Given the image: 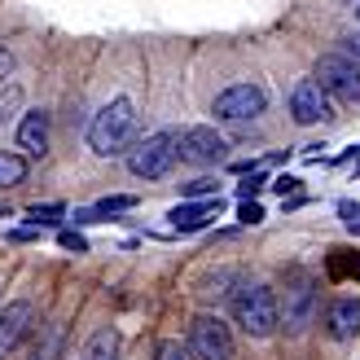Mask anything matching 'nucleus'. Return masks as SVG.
Masks as SVG:
<instances>
[{
	"mask_svg": "<svg viewBox=\"0 0 360 360\" xmlns=\"http://www.w3.org/2000/svg\"><path fill=\"white\" fill-rule=\"evenodd\" d=\"M132 136H136V105L128 97H115L110 105H101V110L93 115V123H88V150H93L97 158L128 154Z\"/></svg>",
	"mask_w": 360,
	"mask_h": 360,
	"instance_id": "1",
	"label": "nucleus"
},
{
	"mask_svg": "<svg viewBox=\"0 0 360 360\" xmlns=\"http://www.w3.org/2000/svg\"><path fill=\"white\" fill-rule=\"evenodd\" d=\"M233 321L250 334V338H268L281 326V308L273 285H238L233 290Z\"/></svg>",
	"mask_w": 360,
	"mask_h": 360,
	"instance_id": "2",
	"label": "nucleus"
},
{
	"mask_svg": "<svg viewBox=\"0 0 360 360\" xmlns=\"http://www.w3.org/2000/svg\"><path fill=\"white\" fill-rule=\"evenodd\" d=\"M176 158H180V136L176 132H154L146 141H136V146H128V172L141 176V180H158V176L172 172Z\"/></svg>",
	"mask_w": 360,
	"mask_h": 360,
	"instance_id": "3",
	"label": "nucleus"
},
{
	"mask_svg": "<svg viewBox=\"0 0 360 360\" xmlns=\"http://www.w3.org/2000/svg\"><path fill=\"white\" fill-rule=\"evenodd\" d=\"M277 308H281L285 334H303L312 326V316H316V281L308 273H295L285 281V295L277 299Z\"/></svg>",
	"mask_w": 360,
	"mask_h": 360,
	"instance_id": "4",
	"label": "nucleus"
},
{
	"mask_svg": "<svg viewBox=\"0 0 360 360\" xmlns=\"http://www.w3.org/2000/svg\"><path fill=\"white\" fill-rule=\"evenodd\" d=\"M185 347L193 360H233V334L220 316H193L189 321V338H185Z\"/></svg>",
	"mask_w": 360,
	"mask_h": 360,
	"instance_id": "5",
	"label": "nucleus"
},
{
	"mask_svg": "<svg viewBox=\"0 0 360 360\" xmlns=\"http://www.w3.org/2000/svg\"><path fill=\"white\" fill-rule=\"evenodd\" d=\"M264 105H268V93L259 84H233V88H224V93L215 97L211 115L220 123H255L264 115Z\"/></svg>",
	"mask_w": 360,
	"mask_h": 360,
	"instance_id": "6",
	"label": "nucleus"
},
{
	"mask_svg": "<svg viewBox=\"0 0 360 360\" xmlns=\"http://www.w3.org/2000/svg\"><path fill=\"white\" fill-rule=\"evenodd\" d=\"M316 79L338 101H360V62L352 53H326L316 62Z\"/></svg>",
	"mask_w": 360,
	"mask_h": 360,
	"instance_id": "7",
	"label": "nucleus"
},
{
	"mask_svg": "<svg viewBox=\"0 0 360 360\" xmlns=\"http://www.w3.org/2000/svg\"><path fill=\"white\" fill-rule=\"evenodd\" d=\"M180 158H185L189 167H220L229 158V141L215 128H189L180 136Z\"/></svg>",
	"mask_w": 360,
	"mask_h": 360,
	"instance_id": "8",
	"label": "nucleus"
},
{
	"mask_svg": "<svg viewBox=\"0 0 360 360\" xmlns=\"http://www.w3.org/2000/svg\"><path fill=\"white\" fill-rule=\"evenodd\" d=\"M290 115H295V123H303V128H312V123H321V119L334 115L330 93L321 88L316 75H312V79H299V84L290 88Z\"/></svg>",
	"mask_w": 360,
	"mask_h": 360,
	"instance_id": "9",
	"label": "nucleus"
},
{
	"mask_svg": "<svg viewBox=\"0 0 360 360\" xmlns=\"http://www.w3.org/2000/svg\"><path fill=\"white\" fill-rule=\"evenodd\" d=\"M31 326H35V303L31 299H13V303L0 308V360L31 334Z\"/></svg>",
	"mask_w": 360,
	"mask_h": 360,
	"instance_id": "10",
	"label": "nucleus"
},
{
	"mask_svg": "<svg viewBox=\"0 0 360 360\" xmlns=\"http://www.w3.org/2000/svg\"><path fill=\"white\" fill-rule=\"evenodd\" d=\"M326 330H330V338H338V343H347V338L360 334V299H356V295H343V299L330 303Z\"/></svg>",
	"mask_w": 360,
	"mask_h": 360,
	"instance_id": "11",
	"label": "nucleus"
},
{
	"mask_svg": "<svg viewBox=\"0 0 360 360\" xmlns=\"http://www.w3.org/2000/svg\"><path fill=\"white\" fill-rule=\"evenodd\" d=\"M215 215H220V193H215V198H185L180 207H172L167 220L180 233H193V229H202L207 220H215Z\"/></svg>",
	"mask_w": 360,
	"mask_h": 360,
	"instance_id": "12",
	"label": "nucleus"
},
{
	"mask_svg": "<svg viewBox=\"0 0 360 360\" xmlns=\"http://www.w3.org/2000/svg\"><path fill=\"white\" fill-rule=\"evenodd\" d=\"M18 150L27 158H44L49 154V110H27L18 123Z\"/></svg>",
	"mask_w": 360,
	"mask_h": 360,
	"instance_id": "13",
	"label": "nucleus"
},
{
	"mask_svg": "<svg viewBox=\"0 0 360 360\" xmlns=\"http://www.w3.org/2000/svg\"><path fill=\"white\" fill-rule=\"evenodd\" d=\"M27 180V154H0V189H13Z\"/></svg>",
	"mask_w": 360,
	"mask_h": 360,
	"instance_id": "14",
	"label": "nucleus"
},
{
	"mask_svg": "<svg viewBox=\"0 0 360 360\" xmlns=\"http://www.w3.org/2000/svg\"><path fill=\"white\" fill-rule=\"evenodd\" d=\"M115 347H119L115 330H97L93 338H88V347H84L79 360H115Z\"/></svg>",
	"mask_w": 360,
	"mask_h": 360,
	"instance_id": "15",
	"label": "nucleus"
},
{
	"mask_svg": "<svg viewBox=\"0 0 360 360\" xmlns=\"http://www.w3.org/2000/svg\"><path fill=\"white\" fill-rule=\"evenodd\" d=\"M136 207V198H128V193H123V198H105V202H97L93 211H79L75 215V220H105V215H119V211H132Z\"/></svg>",
	"mask_w": 360,
	"mask_h": 360,
	"instance_id": "16",
	"label": "nucleus"
},
{
	"mask_svg": "<svg viewBox=\"0 0 360 360\" xmlns=\"http://www.w3.org/2000/svg\"><path fill=\"white\" fill-rule=\"evenodd\" d=\"M154 360H193V356H189V347L180 343V338H163L158 352H154Z\"/></svg>",
	"mask_w": 360,
	"mask_h": 360,
	"instance_id": "17",
	"label": "nucleus"
},
{
	"mask_svg": "<svg viewBox=\"0 0 360 360\" xmlns=\"http://www.w3.org/2000/svg\"><path fill=\"white\" fill-rule=\"evenodd\" d=\"M27 215H31L35 224H58L62 215H66V207H62V202H44V207H31Z\"/></svg>",
	"mask_w": 360,
	"mask_h": 360,
	"instance_id": "18",
	"label": "nucleus"
},
{
	"mask_svg": "<svg viewBox=\"0 0 360 360\" xmlns=\"http://www.w3.org/2000/svg\"><path fill=\"white\" fill-rule=\"evenodd\" d=\"M58 242H62L66 250H75V255H84V250H88V238H84V233H75V229H62Z\"/></svg>",
	"mask_w": 360,
	"mask_h": 360,
	"instance_id": "19",
	"label": "nucleus"
},
{
	"mask_svg": "<svg viewBox=\"0 0 360 360\" xmlns=\"http://www.w3.org/2000/svg\"><path fill=\"white\" fill-rule=\"evenodd\" d=\"M238 220H242V224H259V220H264V211H259V202H255V198H242V207H238Z\"/></svg>",
	"mask_w": 360,
	"mask_h": 360,
	"instance_id": "20",
	"label": "nucleus"
},
{
	"mask_svg": "<svg viewBox=\"0 0 360 360\" xmlns=\"http://www.w3.org/2000/svg\"><path fill=\"white\" fill-rule=\"evenodd\" d=\"M180 193H185V198H215V180H189Z\"/></svg>",
	"mask_w": 360,
	"mask_h": 360,
	"instance_id": "21",
	"label": "nucleus"
},
{
	"mask_svg": "<svg viewBox=\"0 0 360 360\" xmlns=\"http://www.w3.org/2000/svg\"><path fill=\"white\" fill-rule=\"evenodd\" d=\"M338 215H343V224L352 233H360V202H343V207H338Z\"/></svg>",
	"mask_w": 360,
	"mask_h": 360,
	"instance_id": "22",
	"label": "nucleus"
},
{
	"mask_svg": "<svg viewBox=\"0 0 360 360\" xmlns=\"http://www.w3.org/2000/svg\"><path fill=\"white\" fill-rule=\"evenodd\" d=\"M259 189H264V176L250 172V180H242V185H238V198H255Z\"/></svg>",
	"mask_w": 360,
	"mask_h": 360,
	"instance_id": "23",
	"label": "nucleus"
},
{
	"mask_svg": "<svg viewBox=\"0 0 360 360\" xmlns=\"http://www.w3.org/2000/svg\"><path fill=\"white\" fill-rule=\"evenodd\" d=\"M273 189L285 198V193H295V189H299V180H295V176H277V180H273Z\"/></svg>",
	"mask_w": 360,
	"mask_h": 360,
	"instance_id": "24",
	"label": "nucleus"
},
{
	"mask_svg": "<svg viewBox=\"0 0 360 360\" xmlns=\"http://www.w3.org/2000/svg\"><path fill=\"white\" fill-rule=\"evenodd\" d=\"M343 53H352V58L360 62V31H356V35H347V40H343Z\"/></svg>",
	"mask_w": 360,
	"mask_h": 360,
	"instance_id": "25",
	"label": "nucleus"
},
{
	"mask_svg": "<svg viewBox=\"0 0 360 360\" xmlns=\"http://www.w3.org/2000/svg\"><path fill=\"white\" fill-rule=\"evenodd\" d=\"M9 70H13V53L0 44V75H9Z\"/></svg>",
	"mask_w": 360,
	"mask_h": 360,
	"instance_id": "26",
	"label": "nucleus"
},
{
	"mask_svg": "<svg viewBox=\"0 0 360 360\" xmlns=\"http://www.w3.org/2000/svg\"><path fill=\"white\" fill-rule=\"evenodd\" d=\"M356 22H360V5H356Z\"/></svg>",
	"mask_w": 360,
	"mask_h": 360,
	"instance_id": "27",
	"label": "nucleus"
},
{
	"mask_svg": "<svg viewBox=\"0 0 360 360\" xmlns=\"http://www.w3.org/2000/svg\"><path fill=\"white\" fill-rule=\"evenodd\" d=\"M356 172H360V167H356Z\"/></svg>",
	"mask_w": 360,
	"mask_h": 360,
	"instance_id": "28",
	"label": "nucleus"
}]
</instances>
